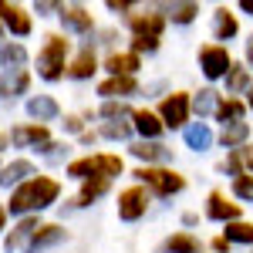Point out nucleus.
<instances>
[{
  "mask_svg": "<svg viewBox=\"0 0 253 253\" xmlns=\"http://www.w3.org/2000/svg\"><path fill=\"white\" fill-rule=\"evenodd\" d=\"M98 95L105 101H125V98L138 95V78H105L98 84Z\"/></svg>",
  "mask_w": 253,
  "mask_h": 253,
  "instance_id": "obj_20",
  "label": "nucleus"
},
{
  "mask_svg": "<svg viewBox=\"0 0 253 253\" xmlns=\"http://www.w3.org/2000/svg\"><path fill=\"white\" fill-rule=\"evenodd\" d=\"M223 236H226L230 243H243V247H253V223H243V219H236V223H226Z\"/></svg>",
  "mask_w": 253,
  "mask_h": 253,
  "instance_id": "obj_34",
  "label": "nucleus"
},
{
  "mask_svg": "<svg viewBox=\"0 0 253 253\" xmlns=\"http://www.w3.org/2000/svg\"><path fill=\"white\" fill-rule=\"evenodd\" d=\"M247 118V101H240V98H226V101H219V108H216V122L226 128V125H240Z\"/></svg>",
  "mask_w": 253,
  "mask_h": 253,
  "instance_id": "obj_28",
  "label": "nucleus"
},
{
  "mask_svg": "<svg viewBox=\"0 0 253 253\" xmlns=\"http://www.w3.org/2000/svg\"><path fill=\"white\" fill-rule=\"evenodd\" d=\"M7 216H10L7 206H0V236H3V230H7Z\"/></svg>",
  "mask_w": 253,
  "mask_h": 253,
  "instance_id": "obj_46",
  "label": "nucleus"
},
{
  "mask_svg": "<svg viewBox=\"0 0 253 253\" xmlns=\"http://www.w3.org/2000/svg\"><path fill=\"white\" fill-rule=\"evenodd\" d=\"M230 68H233V58H230V51H226L223 44H203V47H199V71L210 81L226 78Z\"/></svg>",
  "mask_w": 253,
  "mask_h": 253,
  "instance_id": "obj_7",
  "label": "nucleus"
},
{
  "mask_svg": "<svg viewBox=\"0 0 253 253\" xmlns=\"http://www.w3.org/2000/svg\"><path fill=\"white\" fill-rule=\"evenodd\" d=\"M112 14H128V10H135V3H128V0H108L105 3Z\"/></svg>",
  "mask_w": 253,
  "mask_h": 253,
  "instance_id": "obj_41",
  "label": "nucleus"
},
{
  "mask_svg": "<svg viewBox=\"0 0 253 253\" xmlns=\"http://www.w3.org/2000/svg\"><path fill=\"white\" fill-rule=\"evenodd\" d=\"M34 152H38L44 162H51V166H61V162L68 159V145H64V142H44V145H41V149H34Z\"/></svg>",
  "mask_w": 253,
  "mask_h": 253,
  "instance_id": "obj_36",
  "label": "nucleus"
},
{
  "mask_svg": "<svg viewBox=\"0 0 253 253\" xmlns=\"http://www.w3.org/2000/svg\"><path fill=\"white\" fill-rule=\"evenodd\" d=\"M31 91V71H3L0 75V98H20Z\"/></svg>",
  "mask_w": 253,
  "mask_h": 253,
  "instance_id": "obj_22",
  "label": "nucleus"
},
{
  "mask_svg": "<svg viewBox=\"0 0 253 253\" xmlns=\"http://www.w3.org/2000/svg\"><path fill=\"white\" fill-rule=\"evenodd\" d=\"M41 226V216H24V219H17V226L10 230V233L3 236V253H17V250H24L27 243H31V236L38 233Z\"/></svg>",
  "mask_w": 253,
  "mask_h": 253,
  "instance_id": "obj_11",
  "label": "nucleus"
},
{
  "mask_svg": "<svg viewBox=\"0 0 253 253\" xmlns=\"http://www.w3.org/2000/svg\"><path fill=\"white\" fill-rule=\"evenodd\" d=\"M142 68V58L132 51H112L105 58V71L108 78H135V71Z\"/></svg>",
  "mask_w": 253,
  "mask_h": 253,
  "instance_id": "obj_16",
  "label": "nucleus"
},
{
  "mask_svg": "<svg viewBox=\"0 0 253 253\" xmlns=\"http://www.w3.org/2000/svg\"><path fill=\"white\" fill-rule=\"evenodd\" d=\"M219 101H223V95H219L216 88H199V91L193 95V112L199 115V122H203V118H210V115H216Z\"/></svg>",
  "mask_w": 253,
  "mask_h": 253,
  "instance_id": "obj_29",
  "label": "nucleus"
},
{
  "mask_svg": "<svg viewBox=\"0 0 253 253\" xmlns=\"http://www.w3.org/2000/svg\"><path fill=\"white\" fill-rule=\"evenodd\" d=\"M0 24L14 34V38H27L34 31V17L27 14V7L20 3H0Z\"/></svg>",
  "mask_w": 253,
  "mask_h": 253,
  "instance_id": "obj_10",
  "label": "nucleus"
},
{
  "mask_svg": "<svg viewBox=\"0 0 253 253\" xmlns=\"http://www.w3.org/2000/svg\"><path fill=\"white\" fill-rule=\"evenodd\" d=\"M156 253H199V240L182 230V233H172L169 240H162Z\"/></svg>",
  "mask_w": 253,
  "mask_h": 253,
  "instance_id": "obj_30",
  "label": "nucleus"
},
{
  "mask_svg": "<svg viewBox=\"0 0 253 253\" xmlns=\"http://www.w3.org/2000/svg\"><path fill=\"white\" fill-rule=\"evenodd\" d=\"M189 115H193V95L189 91H172V95L162 98V105H159V118H162L166 128H182L186 132Z\"/></svg>",
  "mask_w": 253,
  "mask_h": 253,
  "instance_id": "obj_6",
  "label": "nucleus"
},
{
  "mask_svg": "<svg viewBox=\"0 0 253 253\" xmlns=\"http://www.w3.org/2000/svg\"><path fill=\"white\" fill-rule=\"evenodd\" d=\"M68 240V230L64 226H58V223H44L38 233L31 236V243L24 247V253H47V250H54L58 243H64Z\"/></svg>",
  "mask_w": 253,
  "mask_h": 253,
  "instance_id": "obj_13",
  "label": "nucleus"
},
{
  "mask_svg": "<svg viewBox=\"0 0 253 253\" xmlns=\"http://www.w3.org/2000/svg\"><path fill=\"white\" fill-rule=\"evenodd\" d=\"M10 149V132H0V152Z\"/></svg>",
  "mask_w": 253,
  "mask_h": 253,
  "instance_id": "obj_47",
  "label": "nucleus"
},
{
  "mask_svg": "<svg viewBox=\"0 0 253 253\" xmlns=\"http://www.w3.org/2000/svg\"><path fill=\"white\" fill-rule=\"evenodd\" d=\"M0 169H3V162H0Z\"/></svg>",
  "mask_w": 253,
  "mask_h": 253,
  "instance_id": "obj_52",
  "label": "nucleus"
},
{
  "mask_svg": "<svg viewBox=\"0 0 253 253\" xmlns=\"http://www.w3.org/2000/svg\"><path fill=\"white\" fill-rule=\"evenodd\" d=\"M0 44H3V24H0Z\"/></svg>",
  "mask_w": 253,
  "mask_h": 253,
  "instance_id": "obj_51",
  "label": "nucleus"
},
{
  "mask_svg": "<svg viewBox=\"0 0 253 253\" xmlns=\"http://www.w3.org/2000/svg\"><path fill=\"white\" fill-rule=\"evenodd\" d=\"M64 132H71V135H81L84 132V115H64Z\"/></svg>",
  "mask_w": 253,
  "mask_h": 253,
  "instance_id": "obj_39",
  "label": "nucleus"
},
{
  "mask_svg": "<svg viewBox=\"0 0 253 253\" xmlns=\"http://www.w3.org/2000/svg\"><path fill=\"white\" fill-rule=\"evenodd\" d=\"M132 122H101V128H98V135L101 138H112V142H125V138H132Z\"/></svg>",
  "mask_w": 253,
  "mask_h": 253,
  "instance_id": "obj_35",
  "label": "nucleus"
},
{
  "mask_svg": "<svg viewBox=\"0 0 253 253\" xmlns=\"http://www.w3.org/2000/svg\"><path fill=\"white\" fill-rule=\"evenodd\" d=\"M149 210V189H142V186H128V189H122L118 193V219H125V223H138L142 216Z\"/></svg>",
  "mask_w": 253,
  "mask_h": 253,
  "instance_id": "obj_8",
  "label": "nucleus"
},
{
  "mask_svg": "<svg viewBox=\"0 0 253 253\" xmlns=\"http://www.w3.org/2000/svg\"><path fill=\"white\" fill-rule=\"evenodd\" d=\"M132 175H135V182L142 189L156 193L159 199H169V196L186 189V179L175 172V169H166V166H138Z\"/></svg>",
  "mask_w": 253,
  "mask_h": 253,
  "instance_id": "obj_4",
  "label": "nucleus"
},
{
  "mask_svg": "<svg viewBox=\"0 0 253 253\" xmlns=\"http://www.w3.org/2000/svg\"><path fill=\"white\" fill-rule=\"evenodd\" d=\"M34 14H41V17H51V14H61V3H51V0H41V3H34Z\"/></svg>",
  "mask_w": 253,
  "mask_h": 253,
  "instance_id": "obj_40",
  "label": "nucleus"
},
{
  "mask_svg": "<svg viewBox=\"0 0 253 253\" xmlns=\"http://www.w3.org/2000/svg\"><path fill=\"white\" fill-rule=\"evenodd\" d=\"M24 108H27V118H34V125H47L61 115V105L51 95H31Z\"/></svg>",
  "mask_w": 253,
  "mask_h": 253,
  "instance_id": "obj_19",
  "label": "nucleus"
},
{
  "mask_svg": "<svg viewBox=\"0 0 253 253\" xmlns=\"http://www.w3.org/2000/svg\"><path fill=\"white\" fill-rule=\"evenodd\" d=\"M219 172L233 175V179L247 175V166H243V149H236V152H226V159L219 162Z\"/></svg>",
  "mask_w": 253,
  "mask_h": 253,
  "instance_id": "obj_37",
  "label": "nucleus"
},
{
  "mask_svg": "<svg viewBox=\"0 0 253 253\" xmlns=\"http://www.w3.org/2000/svg\"><path fill=\"white\" fill-rule=\"evenodd\" d=\"M182 138H186V149H193V152H206V149L216 142L213 128H210L206 122H193V125H186Z\"/></svg>",
  "mask_w": 253,
  "mask_h": 253,
  "instance_id": "obj_24",
  "label": "nucleus"
},
{
  "mask_svg": "<svg viewBox=\"0 0 253 253\" xmlns=\"http://www.w3.org/2000/svg\"><path fill=\"white\" fill-rule=\"evenodd\" d=\"M98 71V58H95V47H91V41H84V47H81L75 58L68 61V78L75 81H88L91 75Z\"/></svg>",
  "mask_w": 253,
  "mask_h": 253,
  "instance_id": "obj_18",
  "label": "nucleus"
},
{
  "mask_svg": "<svg viewBox=\"0 0 253 253\" xmlns=\"http://www.w3.org/2000/svg\"><path fill=\"white\" fill-rule=\"evenodd\" d=\"M108 186H112V182H105V179H91V182H81L78 196L71 199V210H84V206H91L95 199H101V196L108 193Z\"/></svg>",
  "mask_w": 253,
  "mask_h": 253,
  "instance_id": "obj_27",
  "label": "nucleus"
},
{
  "mask_svg": "<svg viewBox=\"0 0 253 253\" xmlns=\"http://www.w3.org/2000/svg\"><path fill=\"white\" fill-rule=\"evenodd\" d=\"M132 156L142 162V166H166L169 159H172V149L169 145H162V142H132V149H128Z\"/></svg>",
  "mask_w": 253,
  "mask_h": 253,
  "instance_id": "obj_17",
  "label": "nucleus"
},
{
  "mask_svg": "<svg viewBox=\"0 0 253 253\" xmlns=\"http://www.w3.org/2000/svg\"><path fill=\"white\" fill-rule=\"evenodd\" d=\"M236 34H240L236 14H230L226 7H216V14H213V38L216 41H233Z\"/></svg>",
  "mask_w": 253,
  "mask_h": 253,
  "instance_id": "obj_26",
  "label": "nucleus"
},
{
  "mask_svg": "<svg viewBox=\"0 0 253 253\" xmlns=\"http://www.w3.org/2000/svg\"><path fill=\"white\" fill-rule=\"evenodd\" d=\"M210 247H213V253H230V247H233V243L219 233V236H213V243H210Z\"/></svg>",
  "mask_w": 253,
  "mask_h": 253,
  "instance_id": "obj_42",
  "label": "nucleus"
},
{
  "mask_svg": "<svg viewBox=\"0 0 253 253\" xmlns=\"http://www.w3.org/2000/svg\"><path fill=\"white\" fill-rule=\"evenodd\" d=\"M44 142H51L47 125L24 122V125H14V128H10V145H17V149H41Z\"/></svg>",
  "mask_w": 253,
  "mask_h": 253,
  "instance_id": "obj_12",
  "label": "nucleus"
},
{
  "mask_svg": "<svg viewBox=\"0 0 253 253\" xmlns=\"http://www.w3.org/2000/svg\"><path fill=\"white\" fill-rule=\"evenodd\" d=\"M233 196L243 203H253V175H240L233 179Z\"/></svg>",
  "mask_w": 253,
  "mask_h": 253,
  "instance_id": "obj_38",
  "label": "nucleus"
},
{
  "mask_svg": "<svg viewBox=\"0 0 253 253\" xmlns=\"http://www.w3.org/2000/svg\"><path fill=\"white\" fill-rule=\"evenodd\" d=\"M98 115L105 118V122H132L135 108H128V101H101Z\"/></svg>",
  "mask_w": 253,
  "mask_h": 253,
  "instance_id": "obj_33",
  "label": "nucleus"
},
{
  "mask_svg": "<svg viewBox=\"0 0 253 253\" xmlns=\"http://www.w3.org/2000/svg\"><path fill=\"white\" fill-rule=\"evenodd\" d=\"M34 175H41V172H38V166H34L31 159H10V162L0 169V186H3V189H10V186L17 189L20 182H27V179H34Z\"/></svg>",
  "mask_w": 253,
  "mask_h": 253,
  "instance_id": "obj_15",
  "label": "nucleus"
},
{
  "mask_svg": "<svg viewBox=\"0 0 253 253\" xmlns=\"http://www.w3.org/2000/svg\"><path fill=\"white\" fill-rule=\"evenodd\" d=\"M68 61H71V41L64 34H47L38 51V78L54 84L68 75Z\"/></svg>",
  "mask_w": 253,
  "mask_h": 253,
  "instance_id": "obj_2",
  "label": "nucleus"
},
{
  "mask_svg": "<svg viewBox=\"0 0 253 253\" xmlns=\"http://www.w3.org/2000/svg\"><path fill=\"white\" fill-rule=\"evenodd\" d=\"M247 64L253 68V34H250V41H247Z\"/></svg>",
  "mask_w": 253,
  "mask_h": 253,
  "instance_id": "obj_49",
  "label": "nucleus"
},
{
  "mask_svg": "<svg viewBox=\"0 0 253 253\" xmlns=\"http://www.w3.org/2000/svg\"><path fill=\"white\" fill-rule=\"evenodd\" d=\"M247 138H250V125H247V122H240V125H226V128L219 132V145H223V149H230V152H236V149H243V145H247Z\"/></svg>",
  "mask_w": 253,
  "mask_h": 253,
  "instance_id": "obj_31",
  "label": "nucleus"
},
{
  "mask_svg": "<svg viewBox=\"0 0 253 253\" xmlns=\"http://www.w3.org/2000/svg\"><path fill=\"white\" fill-rule=\"evenodd\" d=\"M132 128L142 135V142H159V135L166 132L162 118H159L156 112H149V108H138L135 115H132Z\"/></svg>",
  "mask_w": 253,
  "mask_h": 253,
  "instance_id": "obj_21",
  "label": "nucleus"
},
{
  "mask_svg": "<svg viewBox=\"0 0 253 253\" xmlns=\"http://www.w3.org/2000/svg\"><path fill=\"white\" fill-rule=\"evenodd\" d=\"M61 199V182L51 175H34L27 182H20L17 189H10V203H7V213L24 219V216H38L41 210L54 206Z\"/></svg>",
  "mask_w": 253,
  "mask_h": 253,
  "instance_id": "obj_1",
  "label": "nucleus"
},
{
  "mask_svg": "<svg viewBox=\"0 0 253 253\" xmlns=\"http://www.w3.org/2000/svg\"><path fill=\"white\" fill-rule=\"evenodd\" d=\"M247 108H253V88L247 91Z\"/></svg>",
  "mask_w": 253,
  "mask_h": 253,
  "instance_id": "obj_50",
  "label": "nucleus"
},
{
  "mask_svg": "<svg viewBox=\"0 0 253 253\" xmlns=\"http://www.w3.org/2000/svg\"><path fill=\"white\" fill-rule=\"evenodd\" d=\"M0 68L3 71H24L27 68V47L20 41H3L0 44Z\"/></svg>",
  "mask_w": 253,
  "mask_h": 253,
  "instance_id": "obj_23",
  "label": "nucleus"
},
{
  "mask_svg": "<svg viewBox=\"0 0 253 253\" xmlns=\"http://www.w3.org/2000/svg\"><path fill=\"white\" fill-rule=\"evenodd\" d=\"M226 95H247L253 88V81H250V68H243V64H233L230 68V75H226Z\"/></svg>",
  "mask_w": 253,
  "mask_h": 253,
  "instance_id": "obj_32",
  "label": "nucleus"
},
{
  "mask_svg": "<svg viewBox=\"0 0 253 253\" xmlns=\"http://www.w3.org/2000/svg\"><path fill=\"white\" fill-rule=\"evenodd\" d=\"M159 10H162V17L172 20V24H193V20L199 17V3H193V0H175V3H162Z\"/></svg>",
  "mask_w": 253,
  "mask_h": 253,
  "instance_id": "obj_25",
  "label": "nucleus"
},
{
  "mask_svg": "<svg viewBox=\"0 0 253 253\" xmlns=\"http://www.w3.org/2000/svg\"><path fill=\"white\" fill-rule=\"evenodd\" d=\"M81 145H95V142H98V132H81Z\"/></svg>",
  "mask_w": 253,
  "mask_h": 253,
  "instance_id": "obj_43",
  "label": "nucleus"
},
{
  "mask_svg": "<svg viewBox=\"0 0 253 253\" xmlns=\"http://www.w3.org/2000/svg\"><path fill=\"white\" fill-rule=\"evenodd\" d=\"M199 223V213H182V226H196Z\"/></svg>",
  "mask_w": 253,
  "mask_h": 253,
  "instance_id": "obj_45",
  "label": "nucleus"
},
{
  "mask_svg": "<svg viewBox=\"0 0 253 253\" xmlns=\"http://www.w3.org/2000/svg\"><path fill=\"white\" fill-rule=\"evenodd\" d=\"M128 24H132V54H156L166 17L162 14H132Z\"/></svg>",
  "mask_w": 253,
  "mask_h": 253,
  "instance_id": "obj_5",
  "label": "nucleus"
},
{
  "mask_svg": "<svg viewBox=\"0 0 253 253\" xmlns=\"http://www.w3.org/2000/svg\"><path fill=\"white\" fill-rule=\"evenodd\" d=\"M243 166H247V175H253V152L243 149Z\"/></svg>",
  "mask_w": 253,
  "mask_h": 253,
  "instance_id": "obj_44",
  "label": "nucleus"
},
{
  "mask_svg": "<svg viewBox=\"0 0 253 253\" xmlns=\"http://www.w3.org/2000/svg\"><path fill=\"white\" fill-rule=\"evenodd\" d=\"M122 172H125L122 156H108V152H95V156L71 159V162H68V175L78 179V182H91V179H105V182H112V179L122 175Z\"/></svg>",
  "mask_w": 253,
  "mask_h": 253,
  "instance_id": "obj_3",
  "label": "nucleus"
},
{
  "mask_svg": "<svg viewBox=\"0 0 253 253\" xmlns=\"http://www.w3.org/2000/svg\"><path fill=\"white\" fill-rule=\"evenodd\" d=\"M58 17L68 34H78V38H91L95 34V20L88 14V7H81V3H61Z\"/></svg>",
  "mask_w": 253,
  "mask_h": 253,
  "instance_id": "obj_9",
  "label": "nucleus"
},
{
  "mask_svg": "<svg viewBox=\"0 0 253 253\" xmlns=\"http://www.w3.org/2000/svg\"><path fill=\"white\" fill-rule=\"evenodd\" d=\"M206 216L210 219H216V223H236L240 219V203H233V199H226V193H219V189H213L210 193V199H206Z\"/></svg>",
  "mask_w": 253,
  "mask_h": 253,
  "instance_id": "obj_14",
  "label": "nucleus"
},
{
  "mask_svg": "<svg viewBox=\"0 0 253 253\" xmlns=\"http://www.w3.org/2000/svg\"><path fill=\"white\" fill-rule=\"evenodd\" d=\"M240 10H243V14H250V17H253V0H240Z\"/></svg>",
  "mask_w": 253,
  "mask_h": 253,
  "instance_id": "obj_48",
  "label": "nucleus"
}]
</instances>
